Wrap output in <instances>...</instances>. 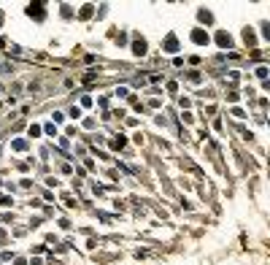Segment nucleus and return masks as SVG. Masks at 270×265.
I'll list each match as a JSON object with an SVG mask.
<instances>
[{"label":"nucleus","instance_id":"nucleus-1","mask_svg":"<svg viewBox=\"0 0 270 265\" xmlns=\"http://www.w3.org/2000/svg\"><path fill=\"white\" fill-rule=\"evenodd\" d=\"M192 38H194V43H203V41H208V35H203V33H200V30H197V33H194Z\"/></svg>","mask_w":270,"mask_h":265}]
</instances>
